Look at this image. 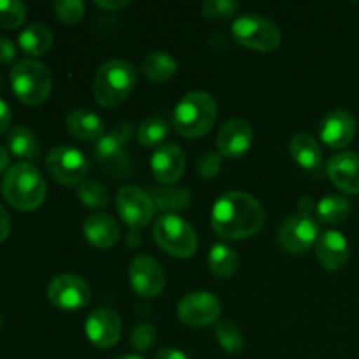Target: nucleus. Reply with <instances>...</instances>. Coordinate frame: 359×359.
<instances>
[{"mask_svg":"<svg viewBox=\"0 0 359 359\" xmlns=\"http://www.w3.org/2000/svg\"><path fill=\"white\" fill-rule=\"evenodd\" d=\"M130 342H132V347L135 351L146 353L156 342V330L149 323H140L133 328L132 335H130Z\"/></svg>","mask_w":359,"mask_h":359,"instance_id":"obj_36","label":"nucleus"},{"mask_svg":"<svg viewBox=\"0 0 359 359\" xmlns=\"http://www.w3.org/2000/svg\"><path fill=\"white\" fill-rule=\"evenodd\" d=\"M11 119H13V114H11V107L6 100L0 98V135L6 133L11 126Z\"/></svg>","mask_w":359,"mask_h":359,"instance_id":"obj_41","label":"nucleus"},{"mask_svg":"<svg viewBox=\"0 0 359 359\" xmlns=\"http://www.w3.org/2000/svg\"><path fill=\"white\" fill-rule=\"evenodd\" d=\"M142 74L153 83H165L172 79L177 72V62L174 56L167 51H154L144 56L142 60Z\"/></svg>","mask_w":359,"mask_h":359,"instance_id":"obj_24","label":"nucleus"},{"mask_svg":"<svg viewBox=\"0 0 359 359\" xmlns=\"http://www.w3.org/2000/svg\"><path fill=\"white\" fill-rule=\"evenodd\" d=\"M53 9L58 20L65 25H77L84 16V2L81 0H56Z\"/></svg>","mask_w":359,"mask_h":359,"instance_id":"obj_35","label":"nucleus"},{"mask_svg":"<svg viewBox=\"0 0 359 359\" xmlns=\"http://www.w3.org/2000/svg\"><path fill=\"white\" fill-rule=\"evenodd\" d=\"M209 48L214 51H221V49H226V37L223 34H212L209 37Z\"/></svg>","mask_w":359,"mask_h":359,"instance_id":"obj_43","label":"nucleus"},{"mask_svg":"<svg viewBox=\"0 0 359 359\" xmlns=\"http://www.w3.org/2000/svg\"><path fill=\"white\" fill-rule=\"evenodd\" d=\"M216 339L221 349L228 354H241L245 347V340L241 328L237 325H233L231 321H228V319L217 321Z\"/></svg>","mask_w":359,"mask_h":359,"instance_id":"obj_31","label":"nucleus"},{"mask_svg":"<svg viewBox=\"0 0 359 359\" xmlns=\"http://www.w3.org/2000/svg\"><path fill=\"white\" fill-rule=\"evenodd\" d=\"M265 217V209L255 196L244 191H228L214 203L210 223L221 238L244 241L262 230Z\"/></svg>","mask_w":359,"mask_h":359,"instance_id":"obj_1","label":"nucleus"},{"mask_svg":"<svg viewBox=\"0 0 359 359\" xmlns=\"http://www.w3.org/2000/svg\"><path fill=\"white\" fill-rule=\"evenodd\" d=\"M217 119V104L205 91H191L177 102L172 114V125L179 135L196 139L210 132Z\"/></svg>","mask_w":359,"mask_h":359,"instance_id":"obj_3","label":"nucleus"},{"mask_svg":"<svg viewBox=\"0 0 359 359\" xmlns=\"http://www.w3.org/2000/svg\"><path fill=\"white\" fill-rule=\"evenodd\" d=\"M356 130L358 123L353 112L347 109H335L321 119L319 135L323 142L332 149H344L353 142Z\"/></svg>","mask_w":359,"mask_h":359,"instance_id":"obj_14","label":"nucleus"},{"mask_svg":"<svg viewBox=\"0 0 359 359\" xmlns=\"http://www.w3.org/2000/svg\"><path fill=\"white\" fill-rule=\"evenodd\" d=\"M154 359H188V356H186L184 353H181L179 349H174V347H170V349L158 351Z\"/></svg>","mask_w":359,"mask_h":359,"instance_id":"obj_42","label":"nucleus"},{"mask_svg":"<svg viewBox=\"0 0 359 359\" xmlns=\"http://www.w3.org/2000/svg\"><path fill=\"white\" fill-rule=\"evenodd\" d=\"M241 9V4L233 0H207L202 6V14L209 21H223L230 20L237 11Z\"/></svg>","mask_w":359,"mask_h":359,"instance_id":"obj_34","label":"nucleus"},{"mask_svg":"<svg viewBox=\"0 0 359 359\" xmlns=\"http://www.w3.org/2000/svg\"><path fill=\"white\" fill-rule=\"evenodd\" d=\"M128 4H130V0H119V2H105V0H95V6L100 7V9H107V11L121 9V7H126Z\"/></svg>","mask_w":359,"mask_h":359,"instance_id":"obj_44","label":"nucleus"},{"mask_svg":"<svg viewBox=\"0 0 359 359\" xmlns=\"http://www.w3.org/2000/svg\"><path fill=\"white\" fill-rule=\"evenodd\" d=\"M7 147L13 156L27 161L37 160L41 154V144L28 126H16L11 130L9 137H7Z\"/></svg>","mask_w":359,"mask_h":359,"instance_id":"obj_26","label":"nucleus"},{"mask_svg":"<svg viewBox=\"0 0 359 359\" xmlns=\"http://www.w3.org/2000/svg\"><path fill=\"white\" fill-rule=\"evenodd\" d=\"M77 196L90 209H102L109 203V191L97 181H84L77 186Z\"/></svg>","mask_w":359,"mask_h":359,"instance_id":"obj_32","label":"nucleus"},{"mask_svg":"<svg viewBox=\"0 0 359 359\" xmlns=\"http://www.w3.org/2000/svg\"><path fill=\"white\" fill-rule=\"evenodd\" d=\"M16 58V46L13 41L0 35V63H11Z\"/></svg>","mask_w":359,"mask_h":359,"instance_id":"obj_38","label":"nucleus"},{"mask_svg":"<svg viewBox=\"0 0 359 359\" xmlns=\"http://www.w3.org/2000/svg\"><path fill=\"white\" fill-rule=\"evenodd\" d=\"M11 86L20 102L27 105H41L51 95L53 74L48 65L37 60H21L11 70Z\"/></svg>","mask_w":359,"mask_h":359,"instance_id":"obj_5","label":"nucleus"},{"mask_svg":"<svg viewBox=\"0 0 359 359\" xmlns=\"http://www.w3.org/2000/svg\"><path fill=\"white\" fill-rule=\"evenodd\" d=\"M116 207L118 214L130 230H140L153 221L154 207L153 198L142 188L133 184L123 186L116 196Z\"/></svg>","mask_w":359,"mask_h":359,"instance_id":"obj_10","label":"nucleus"},{"mask_svg":"<svg viewBox=\"0 0 359 359\" xmlns=\"http://www.w3.org/2000/svg\"><path fill=\"white\" fill-rule=\"evenodd\" d=\"M351 256L347 238L340 231L328 230L319 235L316 242V258L330 272H339L347 265Z\"/></svg>","mask_w":359,"mask_h":359,"instance_id":"obj_20","label":"nucleus"},{"mask_svg":"<svg viewBox=\"0 0 359 359\" xmlns=\"http://www.w3.org/2000/svg\"><path fill=\"white\" fill-rule=\"evenodd\" d=\"M291 158L304 170L316 172L323 165V151L311 133H297L290 142Z\"/></svg>","mask_w":359,"mask_h":359,"instance_id":"obj_23","label":"nucleus"},{"mask_svg":"<svg viewBox=\"0 0 359 359\" xmlns=\"http://www.w3.org/2000/svg\"><path fill=\"white\" fill-rule=\"evenodd\" d=\"M128 245H130V248H137V245H140V233H139V230H130Z\"/></svg>","mask_w":359,"mask_h":359,"instance_id":"obj_47","label":"nucleus"},{"mask_svg":"<svg viewBox=\"0 0 359 359\" xmlns=\"http://www.w3.org/2000/svg\"><path fill=\"white\" fill-rule=\"evenodd\" d=\"M0 330H2V316H0Z\"/></svg>","mask_w":359,"mask_h":359,"instance_id":"obj_50","label":"nucleus"},{"mask_svg":"<svg viewBox=\"0 0 359 359\" xmlns=\"http://www.w3.org/2000/svg\"><path fill=\"white\" fill-rule=\"evenodd\" d=\"M2 195L11 207L23 212L39 209L46 200V182L39 168L23 161L7 168L2 179Z\"/></svg>","mask_w":359,"mask_h":359,"instance_id":"obj_2","label":"nucleus"},{"mask_svg":"<svg viewBox=\"0 0 359 359\" xmlns=\"http://www.w3.org/2000/svg\"><path fill=\"white\" fill-rule=\"evenodd\" d=\"M11 230H13L11 216H9V212L4 209L2 203H0V244H2V242H6L7 238H9Z\"/></svg>","mask_w":359,"mask_h":359,"instance_id":"obj_40","label":"nucleus"},{"mask_svg":"<svg viewBox=\"0 0 359 359\" xmlns=\"http://www.w3.org/2000/svg\"><path fill=\"white\" fill-rule=\"evenodd\" d=\"M207 263H209V269L214 276L231 277L238 269V256L233 248L223 244V242H217L209 251Z\"/></svg>","mask_w":359,"mask_h":359,"instance_id":"obj_29","label":"nucleus"},{"mask_svg":"<svg viewBox=\"0 0 359 359\" xmlns=\"http://www.w3.org/2000/svg\"><path fill=\"white\" fill-rule=\"evenodd\" d=\"M116 359H144V358L135 356V354H126V356H119V358H116Z\"/></svg>","mask_w":359,"mask_h":359,"instance_id":"obj_48","label":"nucleus"},{"mask_svg":"<svg viewBox=\"0 0 359 359\" xmlns=\"http://www.w3.org/2000/svg\"><path fill=\"white\" fill-rule=\"evenodd\" d=\"M319 238V224L305 214L291 216L280 224L279 244L291 255H305L316 245Z\"/></svg>","mask_w":359,"mask_h":359,"instance_id":"obj_12","label":"nucleus"},{"mask_svg":"<svg viewBox=\"0 0 359 359\" xmlns=\"http://www.w3.org/2000/svg\"><path fill=\"white\" fill-rule=\"evenodd\" d=\"M20 48L28 56H42L51 49L53 46V34L46 25L32 23L20 34Z\"/></svg>","mask_w":359,"mask_h":359,"instance_id":"obj_25","label":"nucleus"},{"mask_svg":"<svg viewBox=\"0 0 359 359\" xmlns=\"http://www.w3.org/2000/svg\"><path fill=\"white\" fill-rule=\"evenodd\" d=\"M351 210H353V205H351L349 198L342 195H326L316 205L318 219L325 224L342 223L351 216Z\"/></svg>","mask_w":359,"mask_h":359,"instance_id":"obj_28","label":"nucleus"},{"mask_svg":"<svg viewBox=\"0 0 359 359\" xmlns=\"http://www.w3.org/2000/svg\"><path fill=\"white\" fill-rule=\"evenodd\" d=\"M328 177L340 191L347 195H359V156L353 151H342L330 158Z\"/></svg>","mask_w":359,"mask_h":359,"instance_id":"obj_19","label":"nucleus"},{"mask_svg":"<svg viewBox=\"0 0 359 359\" xmlns=\"http://www.w3.org/2000/svg\"><path fill=\"white\" fill-rule=\"evenodd\" d=\"M125 146L126 144L116 139L112 133H107L95 144L93 156L105 174L114 177H126L132 174L133 163L130 154L125 151Z\"/></svg>","mask_w":359,"mask_h":359,"instance_id":"obj_15","label":"nucleus"},{"mask_svg":"<svg viewBox=\"0 0 359 359\" xmlns=\"http://www.w3.org/2000/svg\"><path fill=\"white\" fill-rule=\"evenodd\" d=\"M83 235L95 248L109 249L118 244L121 237V228L111 214L95 212L84 221Z\"/></svg>","mask_w":359,"mask_h":359,"instance_id":"obj_21","label":"nucleus"},{"mask_svg":"<svg viewBox=\"0 0 359 359\" xmlns=\"http://www.w3.org/2000/svg\"><path fill=\"white\" fill-rule=\"evenodd\" d=\"M0 91H2V77H0Z\"/></svg>","mask_w":359,"mask_h":359,"instance_id":"obj_49","label":"nucleus"},{"mask_svg":"<svg viewBox=\"0 0 359 359\" xmlns=\"http://www.w3.org/2000/svg\"><path fill=\"white\" fill-rule=\"evenodd\" d=\"M48 298L55 309L74 312L90 304L91 287L83 277L74 273H60L49 283Z\"/></svg>","mask_w":359,"mask_h":359,"instance_id":"obj_9","label":"nucleus"},{"mask_svg":"<svg viewBox=\"0 0 359 359\" xmlns=\"http://www.w3.org/2000/svg\"><path fill=\"white\" fill-rule=\"evenodd\" d=\"M137 84V69L126 60H109L95 74L93 97L105 109L121 105Z\"/></svg>","mask_w":359,"mask_h":359,"instance_id":"obj_4","label":"nucleus"},{"mask_svg":"<svg viewBox=\"0 0 359 359\" xmlns=\"http://www.w3.org/2000/svg\"><path fill=\"white\" fill-rule=\"evenodd\" d=\"M46 167L51 177L63 186H79L86 181L88 163L86 156L72 146H58L49 151Z\"/></svg>","mask_w":359,"mask_h":359,"instance_id":"obj_8","label":"nucleus"},{"mask_svg":"<svg viewBox=\"0 0 359 359\" xmlns=\"http://www.w3.org/2000/svg\"><path fill=\"white\" fill-rule=\"evenodd\" d=\"M231 35L241 46L255 51H276L280 44L279 27L259 14H242L231 25Z\"/></svg>","mask_w":359,"mask_h":359,"instance_id":"obj_7","label":"nucleus"},{"mask_svg":"<svg viewBox=\"0 0 359 359\" xmlns=\"http://www.w3.org/2000/svg\"><path fill=\"white\" fill-rule=\"evenodd\" d=\"M128 279L140 298H156L165 287V272L160 263L146 255L135 256L128 266Z\"/></svg>","mask_w":359,"mask_h":359,"instance_id":"obj_13","label":"nucleus"},{"mask_svg":"<svg viewBox=\"0 0 359 359\" xmlns=\"http://www.w3.org/2000/svg\"><path fill=\"white\" fill-rule=\"evenodd\" d=\"M65 125L70 135L83 142H98L105 135V126L100 116L88 109H76L70 112L65 119Z\"/></svg>","mask_w":359,"mask_h":359,"instance_id":"obj_22","label":"nucleus"},{"mask_svg":"<svg viewBox=\"0 0 359 359\" xmlns=\"http://www.w3.org/2000/svg\"><path fill=\"white\" fill-rule=\"evenodd\" d=\"M154 179L163 186H172L184 175L186 154L177 144H163L151 156Z\"/></svg>","mask_w":359,"mask_h":359,"instance_id":"obj_18","label":"nucleus"},{"mask_svg":"<svg viewBox=\"0 0 359 359\" xmlns=\"http://www.w3.org/2000/svg\"><path fill=\"white\" fill-rule=\"evenodd\" d=\"M153 235L156 244L174 258H189L198 249L196 231L179 214H163L158 217Z\"/></svg>","mask_w":359,"mask_h":359,"instance_id":"obj_6","label":"nucleus"},{"mask_svg":"<svg viewBox=\"0 0 359 359\" xmlns=\"http://www.w3.org/2000/svg\"><path fill=\"white\" fill-rule=\"evenodd\" d=\"M27 6L18 0H0V27L6 30H14L25 23Z\"/></svg>","mask_w":359,"mask_h":359,"instance_id":"obj_33","label":"nucleus"},{"mask_svg":"<svg viewBox=\"0 0 359 359\" xmlns=\"http://www.w3.org/2000/svg\"><path fill=\"white\" fill-rule=\"evenodd\" d=\"M84 330H86V337L95 347L109 349L119 342L123 326L121 319L114 311L100 307L88 316Z\"/></svg>","mask_w":359,"mask_h":359,"instance_id":"obj_16","label":"nucleus"},{"mask_svg":"<svg viewBox=\"0 0 359 359\" xmlns=\"http://www.w3.org/2000/svg\"><path fill=\"white\" fill-rule=\"evenodd\" d=\"M9 167V151L4 146H0V174Z\"/></svg>","mask_w":359,"mask_h":359,"instance_id":"obj_46","label":"nucleus"},{"mask_svg":"<svg viewBox=\"0 0 359 359\" xmlns=\"http://www.w3.org/2000/svg\"><path fill=\"white\" fill-rule=\"evenodd\" d=\"M111 133L116 137V139L121 140L123 144H128L130 139H132V135H133V126H132V123H130V121H121V123H118V125H116L114 128H112Z\"/></svg>","mask_w":359,"mask_h":359,"instance_id":"obj_39","label":"nucleus"},{"mask_svg":"<svg viewBox=\"0 0 359 359\" xmlns=\"http://www.w3.org/2000/svg\"><path fill=\"white\" fill-rule=\"evenodd\" d=\"M221 170V154L219 153H205L196 161V172L200 177L212 179Z\"/></svg>","mask_w":359,"mask_h":359,"instance_id":"obj_37","label":"nucleus"},{"mask_svg":"<svg viewBox=\"0 0 359 359\" xmlns=\"http://www.w3.org/2000/svg\"><path fill=\"white\" fill-rule=\"evenodd\" d=\"M151 198L154 207L163 210L165 214L182 212L191 203V195L186 188H170V186H161V188L151 189Z\"/></svg>","mask_w":359,"mask_h":359,"instance_id":"obj_27","label":"nucleus"},{"mask_svg":"<svg viewBox=\"0 0 359 359\" xmlns=\"http://www.w3.org/2000/svg\"><path fill=\"white\" fill-rule=\"evenodd\" d=\"M170 133V128H168V123L165 119L158 118V116H151V118L144 119L139 125V130H137V139H139V144L144 147H153L160 146L161 142H165Z\"/></svg>","mask_w":359,"mask_h":359,"instance_id":"obj_30","label":"nucleus"},{"mask_svg":"<svg viewBox=\"0 0 359 359\" xmlns=\"http://www.w3.org/2000/svg\"><path fill=\"white\" fill-rule=\"evenodd\" d=\"M312 207H314V200H312L311 196H302L300 203H298V210H300V214L309 216V210H312Z\"/></svg>","mask_w":359,"mask_h":359,"instance_id":"obj_45","label":"nucleus"},{"mask_svg":"<svg viewBox=\"0 0 359 359\" xmlns=\"http://www.w3.org/2000/svg\"><path fill=\"white\" fill-rule=\"evenodd\" d=\"M252 139H255V133H252L251 125L245 119L233 118L219 128L217 153L221 154V158H231V160L242 158L251 149Z\"/></svg>","mask_w":359,"mask_h":359,"instance_id":"obj_17","label":"nucleus"},{"mask_svg":"<svg viewBox=\"0 0 359 359\" xmlns=\"http://www.w3.org/2000/svg\"><path fill=\"white\" fill-rule=\"evenodd\" d=\"M177 316L186 326L203 328L219 321L221 302L209 291H193L181 298L177 305Z\"/></svg>","mask_w":359,"mask_h":359,"instance_id":"obj_11","label":"nucleus"}]
</instances>
